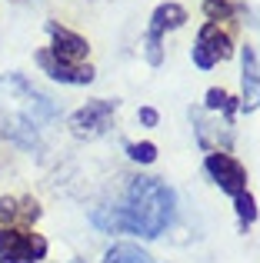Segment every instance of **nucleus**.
Wrapping results in <instances>:
<instances>
[{"label":"nucleus","mask_w":260,"mask_h":263,"mask_svg":"<svg viewBox=\"0 0 260 263\" xmlns=\"http://www.w3.org/2000/svg\"><path fill=\"white\" fill-rule=\"evenodd\" d=\"M117 107H120V100H87L84 107L70 117V134L80 137V140H94V137L107 134Z\"/></svg>","instance_id":"nucleus-4"},{"label":"nucleus","mask_w":260,"mask_h":263,"mask_svg":"<svg viewBox=\"0 0 260 263\" xmlns=\"http://www.w3.org/2000/svg\"><path fill=\"white\" fill-rule=\"evenodd\" d=\"M57 117L60 107L47 93H40L27 77L20 73L0 77V137H7L17 147L33 150Z\"/></svg>","instance_id":"nucleus-2"},{"label":"nucleus","mask_w":260,"mask_h":263,"mask_svg":"<svg viewBox=\"0 0 260 263\" xmlns=\"http://www.w3.org/2000/svg\"><path fill=\"white\" fill-rule=\"evenodd\" d=\"M137 117H140L143 127H157V120H160V114H157L154 107H140V114H137Z\"/></svg>","instance_id":"nucleus-17"},{"label":"nucleus","mask_w":260,"mask_h":263,"mask_svg":"<svg viewBox=\"0 0 260 263\" xmlns=\"http://www.w3.org/2000/svg\"><path fill=\"white\" fill-rule=\"evenodd\" d=\"M177 197L163 180L137 177L127 190L124 206H104L90 213V223L104 233H137L143 240H154L174 223Z\"/></svg>","instance_id":"nucleus-1"},{"label":"nucleus","mask_w":260,"mask_h":263,"mask_svg":"<svg viewBox=\"0 0 260 263\" xmlns=\"http://www.w3.org/2000/svg\"><path fill=\"white\" fill-rule=\"evenodd\" d=\"M207 110H224V114H234V103H230L227 90L210 87V90H207Z\"/></svg>","instance_id":"nucleus-15"},{"label":"nucleus","mask_w":260,"mask_h":263,"mask_svg":"<svg viewBox=\"0 0 260 263\" xmlns=\"http://www.w3.org/2000/svg\"><path fill=\"white\" fill-rule=\"evenodd\" d=\"M203 167H207V174L214 177V183L220 186L227 197H237V193L247 190V170H244V163L234 160L227 150H210Z\"/></svg>","instance_id":"nucleus-6"},{"label":"nucleus","mask_w":260,"mask_h":263,"mask_svg":"<svg viewBox=\"0 0 260 263\" xmlns=\"http://www.w3.org/2000/svg\"><path fill=\"white\" fill-rule=\"evenodd\" d=\"M187 24V10L180 4H160L150 17V33H167V30H177V27Z\"/></svg>","instance_id":"nucleus-11"},{"label":"nucleus","mask_w":260,"mask_h":263,"mask_svg":"<svg viewBox=\"0 0 260 263\" xmlns=\"http://www.w3.org/2000/svg\"><path fill=\"white\" fill-rule=\"evenodd\" d=\"M104 263H157L150 257L147 250H140L137 243H114L110 250H107Z\"/></svg>","instance_id":"nucleus-12"},{"label":"nucleus","mask_w":260,"mask_h":263,"mask_svg":"<svg viewBox=\"0 0 260 263\" xmlns=\"http://www.w3.org/2000/svg\"><path fill=\"white\" fill-rule=\"evenodd\" d=\"M37 64H40V70L47 73V77H53V80H60V84H73V87H80V84H90L94 80V67L90 64H80V67H67V64H60L57 57H53L50 50H40L37 53Z\"/></svg>","instance_id":"nucleus-9"},{"label":"nucleus","mask_w":260,"mask_h":263,"mask_svg":"<svg viewBox=\"0 0 260 263\" xmlns=\"http://www.w3.org/2000/svg\"><path fill=\"white\" fill-rule=\"evenodd\" d=\"M160 33H150L147 30V37H143V53H147V64L150 67H160L163 64V50H160Z\"/></svg>","instance_id":"nucleus-14"},{"label":"nucleus","mask_w":260,"mask_h":263,"mask_svg":"<svg viewBox=\"0 0 260 263\" xmlns=\"http://www.w3.org/2000/svg\"><path fill=\"white\" fill-rule=\"evenodd\" d=\"M40 217V203L27 197H0V230L30 227Z\"/></svg>","instance_id":"nucleus-8"},{"label":"nucleus","mask_w":260,"mask_h":263,"mask_svg":"<svg viewBox=\"0 0 260 263\" xmlns=\"http://www.w3.org/2000/svg\"><path fill=\"white\" fill-rule=\"evenodd\" d=\"M47 257V240L30 227L0 230V263H40Z\"/></svg>","instance_id":"nucleus-3"},{"label":"nucleus","mask_w":260,"mask_h":263,"mask_svg":"<svg viewBox=\"0 0 260 263\" xmlns=\"http://www.w3.org/2000/svg\"><path fill=\"white\" fill-rule=\"evenodd\" d=\"M127 154H130V160H137V163H154L157 160V147L154 143H130Z\"/></svg>","instance_id":"nucleus-16"},{"label":"nucleus","mask_w":260,"mask_h":263,"mask_svg":"<svg viewBox=\"0 0 260 263\" xmlns=\"http://www.w3.org/2000/svg\"><path fill=\"white\" fill-rule=\"evenodd\" d=\"M234 206H237V217H240V223H244V227H250V223L257 220V200L250 197L247 190L234 197Z\"/></svg>","instance_id":"nucleus-13"},{"label":"nucleus","mask_w":260,"mask_h":263,"mask_svg":"<svg viewBox=\"0 0 260 263\" xmlns=\"http://www.w3.org/2000/svg\"><path fill=\"white\" fill-rule=\"evenodd\" d=\"M47 33H50V40H53V47H47V50L53 53V57L60 60V64H67V67H80L84 64V57H87V40L80 37V33H73V30H67V27H60V24H47Z\"/></svg>","instance_id":"nucleus-7"},{"label":"nucleus","mask_w":260,"mask_h":263,"mask_svg":"<svg viewBox=\"0 0 260 263\" xmlns=\"http://www.w3.org/2000/svg\"><path fill=\"white\" fill-rule=\"evenodd\" d=\"M230 53H234L230 33L220 30V24H203L200 33H197V44H194V50H190V57H194V64L200 67V70H210L214 64L227 60Z\"/></svg>","instance_id":"nucleus-5"},{"label":"nucleus","mask_w":260,"mask_h":263,"mask_svg":"<svg viewBox=\"0 0 260 263\" xmlns=\"http://www.w3.org/2000/svg\"><path fill=\"white\" fill-rule=\"evenodd\" d=\"M240 84H244V97H240V110H257L260 107V60L250 47L240 50Z\"/></svg>","instance_id":"nucleus-10"}]
</instances>
